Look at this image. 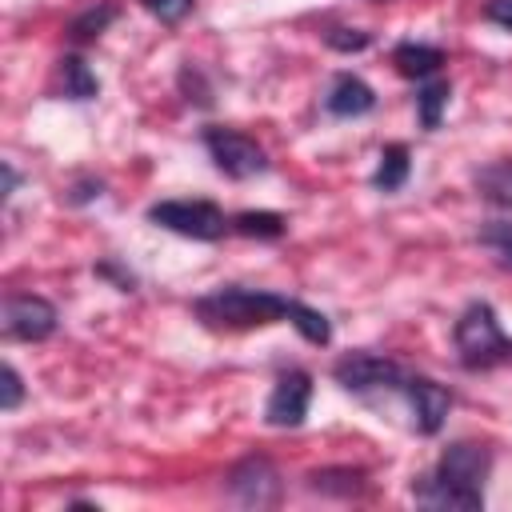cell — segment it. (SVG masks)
Here are the masks:
<instances>
[{"label": "cell", "instance_id": "cell-14", "mask_svg": "<svg viewBox=\"0 0 512 512\" xmlns=\"http://www.w3.org/2000/svg\"><path fill=\"white\" fill-rule=\"evenodd\" d=\"M476 188L484 200L500 204V208H512V160H500V164H488L476 172Z\"/></svg>", "mask_w": 512, "mask_h": 512}, {"label": "cell", "instance_id": "cell-24", "mask_svg": "<svg viewBox=\"0 0 512 512\" xmlns=\"http://www.w3.org/2000/svg\"><path fill=\"white\" fill-rule=\"evenodd\" d=\"M484 16H488L492 24H500V28H508V32H512V0H488Z\"/></svg>", "mask_w": 512, "mask_h": 512}, {"label": "cell", "instance_id": "cell-1", "mask_svg": "<svg viewBox=\"0 0 512 512\" xmlns=\"http://www.w3.org/2000/svg\"><path fill=\"white\" fill-rule=\"evenodd\" d=\"M196 316L208 328H252V324H276V320H292L300 328L304 340L312 344H328L332 340V324L324 312L276 296V292H260V288H220L212 296L196 300Z\"/></svg>", "mask_w": 512, "mask_h": 512}, {"label": "cell", "instance_id": "cell-27", "mask_svg": "<svg viewBox=\"0 0 512 512\" xmlns=\"http://www.w3.org/2000/svg\"><path fill=\"white\" fill-rule=\"evenodd\" d=\"M100 272H104V276H116V268H112V264H104ZM120 284H124V288H132V276H120Z\"/></svg>", "mask_w": 512, "mask_h": 512}, {"label": "cell", "instance_id": "cell-5", "mask_svg": "<svg viewBox=\"0 0 512 512\" xmlns=\"http://www.w3.org/2000/svg\"><path fill=\"white\" fill-rule=\"evenodd\" d=\"M204 148L212 156V164L232 176V180H248V176H260L268 168V156L256 140H248L244 132H232V128H208L204 132Z\"/></svg>", "mask_w": 512, "mask_h": 512}, {"label": "cell", "instance_id": "cell-20", "mask_svg": "<svg viewBox=\"0 0 512 512\" xmlns=\"http://www.w3.org/2000/svg\"><path fill=\"white\" fill-rule=\"evenodd\" d=\"M156 20H164V24H176V20H184L188 12H192V0H140Z\"/></svg>", "mask_w": 512, "mask_h": 512}, {"label": "cell", "instance_id": "cell-19", "mask_svg": "<svg viewBox=\"0 0 512 512\" xmlns=\"http://www.w3.org/2000/svg\"><path fill=\"white\" fill-rule=\"evenodd\" d=\"M112 20H116V8H112V4H100V8L80 12V16L72 20V40H92V36H100Z\"/></svg>", "mask_w": 512, "mask_h": 512}, {"label": "cell", "instance_id": "cell-8", "mask_svg": "<svg viewBox=\"0 0 512 512\" xmlns=\"http://www.w3.org/2000/svg\"><path fill=\"white\" fill-rule=\"evenodd\" d=\"M56 308L44 300V296H32V292H16L4 300V332L12 340H44L56 332Z\"/></svg>", "mask_w": 512, "mask_h": 512}, {"label": "cell", "instance_id": "cell-11", "mask_svg": "<svg viewBox=\"0 0 512 512\" xmlns=\"http://www.w3.org/2000/svg\"><path fill=\"white\" fill-rule=\"evenodd\" d=\"M372 104H376V92L360 76H352V72L336 76L328 96H324V108L332 116H364V112H372Z\"/></svg>", "mask_w": 512, "mask_h": 512}, {"label": "cell", "instance_id": "cell-10", "mask_svg": "<svg viewBox=\"0 0 512 512\" xmlns=\"http://www.w3.org/2000/svg\"><path fill=\"white\" fill-rule=\"evenodd\" d=\"M404 396H408V404H412V424H416L424 436H432V432L444 428V416H448V408H452L448 388H440V384L428 380V376H404Z\"/></svg>", "mask_w": 512, "mask_h": 512}, {"label": "cell", "instance_id": "cell-7", "mask_svg": "<svg viewBox=\"0 0 512 512\" xmlns=\"http://www.w3.org/2000/svg\"><path fill=\"white\" fill-rule=\"evenodd\" d=\"M228 492L244 508H272L280 500V472L268 456H248L228 472Z\"/></svg>", "mask_w": 512, "mask_h": 512}, {"label": "cell", "instance_id": "cell-2", "mask_svg": "<svg viewBox=\"0 0 512 512\" xmlns=\"http://www.w3.org/2000/svg\"><path fill=\"white\" fill-rule=\"evenodd\" d=\"M492 456L484 444L460 440L452 444L440 464L412 488L420 504L428 508H452V512H476L484 508V480H488Z\"/></svg>", "mask_w": 512, "mask_h": 512}, {"label": "cell", "instance_id": "cell-18", "mask_svg": "<svg viewBox=\"0 0 512 512\" xmlns=\"http://www.w3.org/2000/svg\"><path fill=\"white\" fill-rule=\"evenodd\" d=\"M444 104H448V84H444V80H432V84H424V88H420V96H416V108H420V124H424V128H436V124H440V112H444Z\"/></svg>", "mask_w": 512, "mask_h": 512}, {"label": "cell", "instance_id": "cell-15", "mask_svg": "<svg viewBox=\"0 0 512 512\" xmlns=\"http://www.w3.org/2000/svg\"><path fill=\"white\" fill-rule=\"evenodd\" d=\"M60 76H64V96H72V100H92L100 92L96 72L80 56H64L60 60Z\"/></svg>", "mask_w": 512, "mask_h": 512}, {"label": "cell", "instance_id": "cell-17", "mask_svg": "<svg viewBox=\"0 0 512 512\" xmlns=\"http://www.w3.org/2000/svg\"><path fill=\"white\" fill-rule=\"evenodd\" d=\"M232 228L240 236H260V240H276L284 232V216L280 212H240L232 220Z\"/></svg>", "mask_w": 512, "mask_h": 512}, {"label": "cell", "instance_id": "cell-9", "mask_svg": "<svg viewBox=\"0 0 512 512\" xmlns=\"http://www.w3.org/2000/svg\"><path fill=\"white\" fill-rule=\"evenodd\" d=\"M308 404H312V376L300 372V368H292V372H284L276 380L264 416H268L272 428H296V424H304Z\"/></svg>", "mask_w": 512, "mask_h": 512}, {"label": "cell", "instance_id": "cell-25", "mask_svg": "<svg viewBox=\"0 0 512 512\" xmlns=\"http://www.w3.org/2000/svg\"><path fill=\"white\" fill-rule=\"evenodd\" d=\"M100 188H104L100 180H84V184H76V188H72V196H68V200H72V204H84V200L100 196Z\"/></svg>", "mask_w": 512, "mask_h": 512}, {"label": "cell", "instance_id": "cell-3", "mask_svg": "<svg viewBox=\"0 0 512 512\" xmlns=\"http://www.w3.org/2000/svg\"><path fill=\"white\" fill-rule=\"evenodd\" d=\"M456 352L464 368H492L512 352V340L504 336L496 312L488 304H468L456 320Z\"/></svg>", "mask_w": 512, "mask_h": 512}, {"label": "cell", "instance_id": "cell-23", "mask_svg": "<svg viewBox=\"0 0 512 512\" xmlns=\"http://www.w3.org/2000/svg\"><path fill=\"white\" fill-rule=\"evenodd\" d=\"M20 396H24V384H20V372H16L12 364H4V396H0V408H4V412H12V408L20 404Z\"/></svg>", "mask_w": 512, "mask_h": 512}, {"label": "cell", "instance_id": "cell-6", "mask_svg": "<svg viewBox=\"0 0 512 512\" xmlns=\"http://www.w3.org/2000/svg\"><path fill=\"white\" fill-rule=\"evenodd\" d=\"M336 384L348 392H372V388H404V372L396 360H384L376 352H348L332 368Z\"/></svg>", "mask_w": 512, "mask_h": 512}, {"label": "cell", "instance_id": "cell-26", "mask_svg": "<svg viewBox=\"0 0 512 512\" xmlns=\"http://www.w3.org/2000/svg\"><path fill=\"white\" fill-rule=\"evenodd\" d=\"M4 192H16V168L4 164Z\"/></svg>", "mask_w": 512, "mask_h": 512}, {"label": "cell", "instance_id": "cell-12", "mask_svg": "<svg viewBox=\"0 0 512 512\" xmlns=\"http://www.w3.org/2000/svg\"><path fill=\"white\" fill-rule=\"evenodd\" d=\"M392 64H396L404 76H432V72L444 64V52L432 48V44H412V40H404V44H396Z\"/></svg>", "mask_w": 512, "mask_h": 512}, {"label": "cell", "instance_id": "cell-22", "mask_svg": "<svg viewBox=\"0 0 512 512\" xmlns=\"http://www.w3.org/2000/svg\"><path fill=\"white\" fill-rule=\"evenodd\" d=\"M480 240L492 244V248H500V256L512 264V224H488V228L480 232Z\"/></svg>", "mask_w": 512, "mask_h": 512}, {"label": "cell", "instance_id": "cell-16", "mask_svg": "<svg viewBox=\"0 0 512 512\" xmlns=\"http://www.w3.org/2000/svg\"><path fill=\"white\" fill-rule=\"evenodd\" d=\"M404 180H408V148H404V144H388V148L380 152V164H376L372 184H376L380 192H392V188H400Z\"/></svg>", "mask_w": 512, "mask_h": 512}, {"label": "cell", "instance_id": "cell-4", "mask_svg": "<svg viewBox=\"0 0 512 512\" xmlns=\"http://www.w3.org/2000/svg\"><path fill=\"white\" fill-rule=\"evenodd\" d=\"M148 220L176 232V236H192V240H216L224 236V212L208 200H164L148 208Z\"/></svg>", "mask_w": 512, "mask_h": 512}, {"label": "cell", "instance_id": "cell-21", "mask_svg": "<svg viewBox=\"0 0 512 512\" xmlns=\"http://www.w3.org/2000/svg\"><path fill=\"white\" fill-rule=\"evenodd\" d=\"M328 44H332L336 52H360V48H368V32H356V28H332V32H328Z\"/></svg>", "mask_w": 512, "mask_h": 512}, {"label": "cell", "instance_id": "cell-13", "mask_svg": "<svg viewBox=\"0 0 512 512\" xmlns=\"http://www.w3.org/2000/svg\"><path fill=\"white\" fill-rule=\"evenodd\" d=\"M308 488L328 492V496H356V492H364V472H356V468H320V472L308 476Z\"/></svg>", "mask_w": 512, "mask_h": 512}]
</instances>
